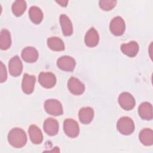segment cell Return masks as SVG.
Returning a JSON list of instances; mask_svg holds the SVG:
<instances>
[{"label":"cell","mask_w":153,"mask_h":153,"mask_svg":"<svg viewBox=\"0 0 153 153\" xmlns=\"http://www.w3.org/2000/svg\"><path fill=\"white\" fill-rule=\"evenodd\" d=\"M31 142L36 145L40 144L43 140V135L41 130L35 125L30 126L28 130Z\"/></svg>","instance_id":"d6986e66"},{"label":"cell","mask_w":153,"mask_h":153,"mask_svg":"<svg viewBox=\"0 0 153 153\" xmlns=\"http://www.w3.org/2000/svg\"><path fill=\"white\" fill-rule=\"evenodd\" d=\"M56 2L57 4H59L60 6H62V7H66L68 2V1H57Z\"/></svg>","instance_id":"4316f807"},{"label":"cell","mask_w":153,"mask_h":153,"mask_svg":"<svg viewBox=\"0 0 153 153\" xmlns=\"http://www.w3.org/2000/svg\"><path fill=\"white\" fill-rule=\"evenodd\" d=\"M35 81L36 78L34 75L25 74L22 82V88L23 91L27 94H31L34 90Z\"/></svg>","instance_id":"8fae6325"},{"label":"cell","mask_w":153,"mask_h":153,"mask_svg":"<svg viewBox=\"0 0 153 153\" xmlns=\"http://www.w3.org/2000/svg\"><path fill=\"white\" fill-rule=\"evenodd\" d=\"M139 116L145 120H151L153 118L152 105L147 102L142 103L138 108Z\"/></svg>","instance_id":"2e32d148"},{"label":"cell","mask_w":153,"mask_h":153,"mask_svg":"<svg viewBox=\"0 0 153 153\" xmlns=\"http://www.w3.org/2000/svg\"><path fill=\"white\" fill-rule=\"evenodd\" d=\"M85 44L89 47L96 46L99 41V35L97 31L94 28L91 27L86 33L84 38Z\"/></svg>","instance_id":"5bb4252c"},{"label":"cell","mask_w":153,"mask_h":153,"mask_svg":"<svg viewBox=\"0 0 153 153\" xmlns=\"http://www.w3.org/2000/svg\"><path fill=\"white\" fill-rule=\"evenodd\" d=\"M118 131L123 135H130L134 131V123L131 118L128 117L120 118L117 123Z\"/></svg>","instance_id":"7a4b0ae2"},{"label":"cell","mask_w":153,"mask_h":153,"mask_svg":"<svg viewBox=\"0 0 153 153\" xmlns=\"http://www.w3.org/2000/svg\"><path fill=\"white\" fill-rule=\"evenodd\" d=\"M76 65L74 58L69 56H64L59 57L57 60V67L62 71L72 72L75 69Z\"/></svg>","instance_id":"52a82bcc"},{"label":"cell","mask_w":153,"mask_h":153,"mask_svg":"<svg viewBox=\"0 0 153 153\" xmlns=\"http://www.w3.org/2000/svg\"><path fill=\"white\" fill-rule=\"evenodd\" d=\"M29 16L30 20L35 24H39L43 19L42 10L36 6H32L29 10Z\"/></svg>","instance_id":"7402d4cb"},{"label":"cell","mask_w":153,"mask_h":153,"mask_svg":"<svg viewBox=\"0 0 153 153\" xmlns=\"http://www.w3.org/2000/svg\"><path fill=\"white\" fill-rule=\"evenodd\" d=\"M26 7V1L23 0H17L13 3L11 7L12 11L16 16L19 17L25 13Z\"/></svg>","instance_id":"cb8c5ba5"},{"label":"cell","mask_w":153,"mask_h":153,"mask_svg":"<svg viewBox=\"0 0 153 153\" xmlns=\"http://www.w3.org/2000/svg\"><path fill=\"white\" fill-rule=\"evenodd\" d=\"M47 42L49 48L53 51H60L65 50V45L63 41L58 37H50L48 38Z\"/></svg>","instance_id":"44dd1931"},{"label":"cell","mask_w":153,"mask_h":153,"mask_svg":"<svg viewBox=\"0 0 153 153\" xmlns=\"http://www.w3.org/2000/svg\"><path fill=\"white\" fill-rule=\"evenodd\" d=\"M78 117L81 123L88 124L91 123L93 119L94 111L90 107L82 108L79 111Z\"/></svg>","instance_id":"e0dca14e"},{"label":"cell","mask_w":153,"mask_h":153,"mask_svg":"<svg viewBox=\"0 0 153 153\" xmlns=\"http://www.w3.org/2000/svg\"><path fill=\"white\" fill-rule=\"evenodd\" d=\"M109 29L115 36L122 35L126 29V24L123 19L120 16L113 18L110 22Z\"/></svg>","instance_id":"277c9868"},{"label":"cell","mask_w":153,"mask_h":153,"mask_svg":"<svg viewBox=\"0 0 153 153\" xmlns=\"http://www.w3.org/2000/svg\"><path fill=\"white\" fill-rule=\"evenodd\" d=\"M117 1L115 0H102L99 2V7L104 11H110L116 5Z\"/></svg>","instance_id":"d4e9b609"},{"label":"cell","mask_w":153,"mask_h":153,"mask_svg":"<svg viewBox=\"0 0 153 153\" xmlns=\"http://www.w3.org/2000/svg\"><path fill=\"white\" fill-rule=\"evenodd\" d=\"M7 73L5 66L2 62L0 63V82H4L7 80Z\"/></svg>","instance_id":"484cf974"},{"label":"cell","mask_w":153,"mask_h":153,"mask_svg":"<svg viewBox=\"0 0 153 153\" xmlns=\"http://www.w3.org/2000/svg\"><path fill=\"white\" fill-rule=\"evenodd\" d=\"M22 57L27 63L35 62L38 59V52L33 47H25L22 51Z\"/></svg>","instance_id":"4fadbf2b"},{"label":"cell","mask_w":153,"mask_h":153,"mask_svg":"<svg viewBox=\"0 0 153 153\" xmlns=\"http://www.w3.org/2000/svg\"><path fill=\"white\" fill-rule=\"evenodd\" d=\"M63 130L65 134L72 138L77 137L79 133V127L76 121L68 118L63 122Z\"/></svg>","instance_id":"5b68a950"},{"label":"cell","mask_w":153,"mask_h":153,"mask_svg":"<svg viewBox=\"0 0 153 153\" xmlns=\"http://www.w3.org/2000/svg\"><path fill=\"white\" fill-rule=\"evenodd\" d=\"M59 21L63 35L66 36L71 35L73 33V26L69 18L63 14L60 16Z\"/></svg>","instance_id":"ac0fdd59"},{"label":"cell","mask_w":153,"mask_h":153,"mask_svg":"<svg viewBox=\"0 0 153 153\" xmlns=\"http://www.w3.org/2000/svg\"><path fill=\"white\" fill-rule=\"evenodd\" d=\"M39 84L44 88H50L53 87L56 83V78L54 74L51 72H42L38 76Z\"/></svg>","instance_id":"ba28073f"},{"label":"cell","mask_w":153,"mask_h":153,"mask_svg":"<svg viewBox=\"0 0 153 153\" xmlns=\"http://www.w3.org/2000/svg\"><path fill=\"white\" fill-rule=\"evenodd\" d=\"M68 87L70 92L75 95L82 94L85 90L84 84L75 77H71L69 79Z\"/></svg>","instance_id":"30bf717a"},{"label":"cell","mask_w":153,"mask_h":153,"mask_svg":"<svg viewBox=\"0 0 153 153\" xmlns=\"http://www.w3.org/2000/svg\"><path fill=\"white\" fill-rule=\"evenodd\" d=\"M139 140L145 146H151L153 144V131L151 128H144L139 133Z\"/></svg>","instance_id":"ffe728a7"},{"label":"cell","mask_w":153,"mask_h":153,"mask_svg":"<svg viewBox=\"0 0 153 153\" xmlns=\"http://www.w3.org/2000/svg\"><path fill=\"white\" fill-rule=\"evenodd\" d=\"M59 127L58 121L53 118H47L43 124L44 130L47 134L51 136H55L58 133Z\"/></svg>","instance_id":"7c38bea8"},{"label":"cell","mask_w":153,"mask_h":153,"mask_svg":"<svg viewBox=\"0 0 153 153\" xmlns=\"http://www.w3.org/2000/svg\"><path fill=\"white\" fill-rule=\"evenodd\" d=\"M11 44V35L10 32L4 29L1 30L0 33V48L2 50H7Z\"/></svg>","instance_id":"603a6c76"},{"label":"cell","mask_w":153,"mask_h":153,"mask_svg":"<svg viewBox=\"0 0 153 153\" xmlns=\"http://www.w3.org/2000/svg\"><path fill=\"white\" fill-rule=\"evenodd\" d=\"M122 52L130 57L136 56L139 51V47L137 42L131 41L127 44H123L121 45Z\"/></svg>","instance_id":"9a60e30c"},{"label":"cell","mask_w":153,"mask_h":153,"mask_svg":"<svg viewBox=\"0 0 153 153\" xmlns=\"http://www.w3.org/2000/svg\"><path fill=\"white\" fill-rule=\"evenodd\" d=\"M44 109L50 115L59 116L63 114V107L61 103L56 99H48L44 102Z\"/></svg>","instance_id":"3957f363"},{"label":"cell","mask_w":153,"mask_h":153,"mask_svg":"<svg viewBox=\"0 0 153 153\" xmlns=\"http://www.w3.org/2000/svg\"><path fill=\"white\" fill-rule=\"evenodd\" d=\"M118 103L120 106L126 111L131 110L136 104L134 97L128 92H123L120 94Z\"/></svg>","instance_id":"8992f818"},{"label":"cell","mask_w":153,"mask_h":153,"mask_svg":"<svg viewBox=\"0 0 153 153\" xmlns=\"http://www.w3.org/2000/svg\"><path fill=\"white\" fill-rule=\"evenodd\" d=\"M8 69L10 75L13 76H18L22 74L23 64L18 56H15L10 60Z\"/></svg>","instance_id":"9c48e42d"},{"label":"cell","mask_w":153,"mask_h":153,"mask_svg":"<svg viewBox=\"0 0 153 153\" xmlns=\"http://www.w3.org/2000/svg\"><path fill=\"white\" fill-rule=\"evenodd\" d=\"M8 141L14 148L23 147L27 142V136L23 130L20 128H13L8 133Z\"/></svg>","instance_id":"6da1fadb"}]
</instances>
